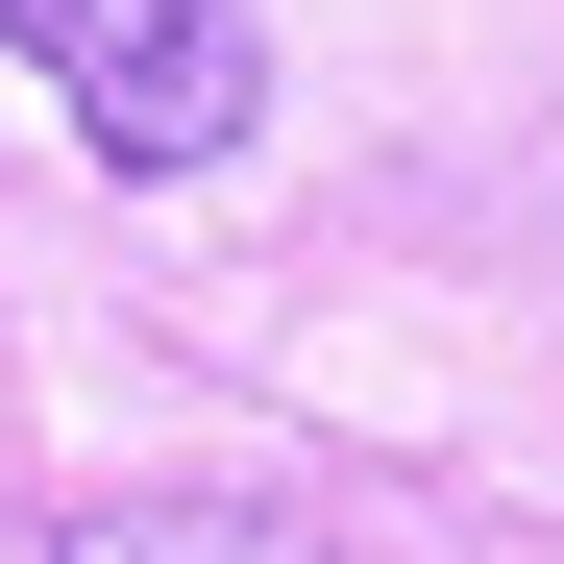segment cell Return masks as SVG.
<instances>
[{"instance_id": "obj_2", "label": "cell", "mask_w": 564, "mask_h": 564, "mask_svg": "<svg viewBox=\"0 0 564 564\" xmlns=\"http://www.w3.org/2000/svg\"><path fill=\"white\" fill-rule=\"evenodd\" d=\"M50 564H319V540L246 491H99V516H50Z\"/></svg>"}, {"instance_id": "obj_1", "label": "cell", "mask_w": 564, "mask_h": 564, "mask_svg": "<svg viewBox=\"0 0 564 564\" xmlns=\"http://www.w3.org/2000/svg\"><path fill=\"white\" fill-rule=\"evenodd\" d=\"M0 50H25L50 99H74V148L148 172V197L270 123V25H246V0H0Z\"/></svg>"}]
</instances>
